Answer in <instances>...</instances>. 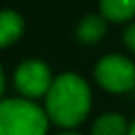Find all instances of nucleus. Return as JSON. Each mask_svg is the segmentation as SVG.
I'll use <instances>...</instances> for the list:
<instances>
[{"label":"nucleus","instance_id":"nucleus-1","mask_svg":"<svg viewBox=\"0 0 135 135\" xmlns=\"http://www.w3.org/2000/svg\"><path fill=\"white\" fill-rule=\"evenodd\" d=\"M89 107L91 91L80 76L63 74L52 81L46 93V113L56 124L74 128L83 122Z\"/></svg>","mask_w":135,"mask_h":135},{"label":"nucleus","instance_id":"nucleus-2","mask_svg":"<svg viewBox=\"0 0 135 135\" xmlns=\"http://www.w3.org/2000/svg\"><path fill=\"white\" fill-rule=\"evenodd\" d=\"M48 120L35 104L9 98L0 104V135H45Z\"/></svg>","mask_w":135,"mask_h":135},{"label":"nucleus","instance_id":"nucleus-3","mask_svg":"<svg viewBox=\"0 0 135 135\" xmlns=\"http://www.w3.org/2000/svg\"><path fill=\"white\" fill-rule=\"evenodd\" d=\"M96 81L111 93H126L135 85V67L122 56H105L94 70Z\"/></svg>","mask_w":135,"mask_h":135},{"label":"nucleus","instance_id":"nucleus-4","mask_svg":"<svg viewBox=\"0 0 135 135\" xmlns=\"http://www.w3.org/2000/svg\"><path fill=\"white\" fill-rule=\"evenodd\" d=\"M15 85L21 94L26 98H39L48 93L52 80H50V70L45 63L30 59L24 61L17 72H15Z\"/></svg>","mask_w":135,"mask_h":135},{"label":"nucleus","instance_id":"nucleus-5","mask_svg":"<svg viewBox=\"0 0 135 135\" xmlns=\"http://www.w3.org/2000/svg\"><path fill=\"white\" fill-rule=\"evenodd\" d=\"M22 32H24V21L21 19V15L9 9L2 11V15H0V45L9 46L22 35Z\"/></svg>","mask_w":135,"mask_h":135},{"label":"nucleus","instance_id":"nucleus-6","mask_svg":"<svg viewBox=\"0 0 135 135\" xmlns=\"http://www.w3.org/2000/svg\"><path fill=\"white\" fill-rule=\"evenodd\" d=\"M100 11L109 21H128L135 15V0H100Z\"/></svg>","mask_w":135,"mask_h":135},{"label":"nucleus","instance_id":"nucleus-7","mask_svg":"<svg viewBox=\"0 0 135 135\" xmlns=\"http://www.w3.org/2000/svg\"><path fill=\"white\" fill-rule=\"evenodd\" d=\"M104 33H105V21L104 17H98V15L85 17L78 26V39L87 45L96 43Z\"/></svg>","mask_w":135,"mask_h":135},{"label":"nucleus","instance_id":"nucleus-8","mask_svg":"<svg viewBox=\"0 0 135 135\" xmlns=\"http://www.w3.org/2000/svg\"><path fill=\"white\" fill-rule=\"evenodd\" d=\"M126 133H128L126 118L117 113L100 117L93 126V135H126Z\"/></svg>","mask_w":135,"mask_h":135},{"label":"nucleus","instance_id":"nucleus-9","mask_svg":"<svg viewBox=\"0 0 135 135\" xmlns=\"http://www.w3.org/2000/svg\"><path fill=\"white\" fill-rule=\"evenodd\" d=\"M124 43H126V46L129 50L135 52V24H131V26L126 28V32H124Z\"/></svg>","mask_w":135,"mask_h":135},{"label":"nucleus","instance_id":"nucleus-10","mask_svg":"<svg viewBox=\"0 0 135 135\" xmlns=\"http://www.w3.org/2000/svg\"><path fill=\"white\" fill-rule=\"evenodd\" d=\"M126 135H135V122L128 128V133H126Z\"/></svg>","mask_w":135,"mask_h":135},{"label":"nucleus","instance_id":"nucleus-11","mask_svg":"<svg viewBox=\"0 0 135 135\" xmlns=\"http://www.w3.org/2000/svg\"><path fill=\"white\" fill-rule=\"evenodd\" d=\"M61 135H80V133H61Z\"/></svg>","mask_w":135,"mask_h":135}]
</instances>
